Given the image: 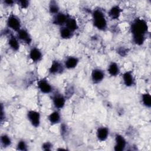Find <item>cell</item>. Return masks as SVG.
<instances>
[{
	"mask_svg": "<svg viewBox=\"0 0 151 151\" xmlns=\"http://www.w3.org/2000/svg\"><path fill=\"white\" fill-rule=\"evenodd\" d=\"M64 68V64L61 63L57 60H54L49 68L48 71L50 74L53 75L61 74L63 72Z\"/></svg>",
	"mask_w": 151,
	"mask_h": 151,
	"instance_id": "obj_7",
	"label": "cell"
},
{
	"mask_svg": "<svg viewBox=\"0 0 151 151\" xmlns=\"http://www.w3.org/2000/svg\"><path fill=\"white\" fill-rule=\"evenodd\" d=\"M9 47L15 51H17L19 49V42L17 37L14 35H11L8 41Z\"/></svg>",
	"mask_w": 151,
	"mask_h": 151,
	"instance_id": "obj_18",
	"label": "cell"
},
{
	"mask_svg": "<svg viewBox=\"0 0 151 151\" xmlns=\"http://www.w3.org/2000/svg\"><path fill=\"white\" fill-rule=\"evenodd\" d=\"M52 100L55 108L57 110H60L62 109L64 107L65 104L66 99L62 94L57 93L52 96Z\"/></svg>",
	"mask_w": 151,
	"mask_h": 151,
	"instance_id": "obj_6",
	"label": "cell"
},
{
	"mask_svg": "<svg viewBox=\"0 0 151 151\" xmlns=\"http://www.w3.org/2000/svg\"><path fill=\"white\" fill-rule=\"evenodd\" d=\"M65 26L73 32H74L78 29V25L77 24L76 19L70 16L66 21Z\"/></svg>",
	"mask_w": 151,
	"mask_h": 151,
	"instance_id": "obj_20",
	"label": "cell"
},
{
	"mask_svg": "<svg viewBox=\"0 0 151 151\" xmlns=\"http://www.w3.org/2000/svg\"><path fill=\"white\" fill-rule=\"evenodd\" d=\"M79 63V59L75 56L68 57L64 63V67L68 70H71L76 68Z\"/></svg>",
	"mask_w": 151,
	"mask_h": 151,
	"instance_id": "obj_14",
	"label": "cell"
},
{
	"mask_svg": "<svg viewBox=\"0 0 151 151\" xmlns=\"http://www.w3.org/2000/svg\"><path fill=\"white\" fill-rule=\"evenodd\" d=\"M142 104L147 108L151 107V96L149 93H145L141 96Z\"/></svg>",
	"mask_w": 151,
	"mask_h": 151,
	"instance_id": "obj_23",
	"label": "cell"
},
{
	"mask_svg": "<svg viewBox=\"0 0 151 151\" xmlns=\"http://www.w3.org/2000/svg\"><path fill=\"white\" fill-rule=\"evenodd\" d=\"M122 79L124 84L128 87H132L135 84V78L132 71H127L123 74Z\"/></svg>",
	"mask_w": 151,
	"mask_h": 151,
	"instance_id": "obj_11",
	"label": "cell"
},
{
	"mask_svg": "<svg viewBox=\"0 0 151 151\" xmlns=\"http://www.w3.org/2000/svg\"><path fill=\"white\" fill-rule=\"evenodd\" d=\"M48 119L51 124H56L61 121V114L58 110H55L48 115Z\"/></svg>",
	"mask_w": 151,
	"mask_h": 151,
	"instance_id": "obj_19",
	"label": "cell"
},
{
	"mask_svg": "<svg viewBox=\"0 0 151 151\" xmlns=\"http://www.w3.org/2000/svg\"><path fill=\"white\" fill-rule=\"evenodd\" d=\"M17 37L19 40L23 41L24 43L28 45H29L31 44V42H32L31 37L29 32L24 28H21L17 32Z\"/></svg>",
	"mask_w": 151,
	"mask_h": 151,
	"instance_id": "obj_10",
	"label": "cell"
},
{
	"mask_svg": "<svg viewBox=\"0 0 151 151\" xmlns=\"http://www.w3.org/2000/svg\"><path fill=\"white\" fill-rule=\"evenodd\" d=\"M117 52H119V54L120 55H121L122 56H124V55H126V54L127 53V50L125 48L122 47H120V48H119Z\"/></svg>",
	"mask_w": 151,
	"mask_h": 151,
	"instance_id": "obj_28",
	"label": "cell"
},
{
	"mask_svg": "<svg viewBox=\"0 0 151 151\" xmlns=\"http://www.w3.org/2000/svg\"><path fill=\"white\" fill-rule=\"evenodd\" d=\"M48 10L51 14L55 15L58 12H60V6L55 1H51L49 3Z\"/></svg>",
	"mask_w": 151,
	"mask_h": 151,
	"instance_id": "obj_22",
	"label": "cell"
},
{
	"mask_svg": "<svg viewBox=\"0 0 151 151\" xmlns=\"http://www.w3.org/2000/svg\"><path fill=\"white\" fill-rule=\"evenodd\" d=\"M17 149L19 150H22V151L27 150L28 147H27V145L26 142L24 140H19L17 145Z\"/></svg>",
	"mask_w": 151,
	"mask_h": 151,
	"instance_id": "obj_25",
	"label": "cell"
},
{
	"mask_svg": "<svg viewBox=\"0 0 151 151\" xmlns=\"http://www.w3.org/2000/svg\"><path fill=\"white\" fill-rule=\"evenodd\" d=\"M68 17H69V15H67L64 12H60L56 15L53 16L52 23L57 25L63 26L65 24L66 21Z\"/></svg>",
	"mask_w": 151,
	"mask_h": 151,
	"instance_id": "obj_12",
	"label": "cell"
},
{
	"mask_svg": "<svg viewBox=\"0 0 151 151\" xmlns=\"http://www.w3.org/2000/svg\"><path fill=\"white\" fill-rule=\"evenodd\" d=\"M52 147V145L50 142H44L42 145V149L44 150H51Z\"/></svg>",
	"mask_w": 151,
	"mask_h": 151,
	"instance_id": "obj_27",
	"label": "cell"
},
{
	"mask_svg": "<svg viewBox=\"0 0 151 151\" xmlns=\"http://www.w3.org/2000/svg\"><path fill=\"white\" fill-rule=\"evenodd\" d=\"M73 35V32L67 28L65 26L61 27L60 29V36L62 39L68 40L71 38Z\"/></svg>",
	"mask_w": 151,
	"mask_h": 151,
	"instance_id": "obj_21",
	"label": "cell"
},
{
	"mask_svg": "<svg viewBox=\"0 0 151 151\" xmlns=\"http://www.w3.org/2000/svg\"><path fill=\"white\" fill-rule=\"evenodd\" d=\"M16 2L21 9H26L29 5V1L27 0H19Z\"/></svg>",
	"mask_w": 151,
	"mask_h": 151,
	"instance_id": "obj_26",
	"label": "cell"
},
{
	"mask_svg": "<svg viewBox=\"0 0 151 151\" xmlns=\"http://www.w3.org/2000/svg\"><path fill=\"white\" fill-rule=\"evenodd\" d=\"M37 87L39 90L44 94H50L53 90L52 85L47 80L44 78L41 79L38 81Z\"/></svg>",
	"mask_w": 151,
	"mask_h": 151,
	"instance_id": "obj_5",
	"label": "cell"
},
{
	"mask_svg": "<svg viewBox=\"0 0 151 151\" xmlns=\"http://www.w3.org/2000/svg\"><path fill=\"white\" fill-rule=\"evenodd\" d=\"M120 67L117 63L113 61L109 64L107 68V71L111 76L116 77L118 76L120 73Z\"/></svg>",
	"mask_w": 151,
	"mask_h": 151,
	"instance_id": "obj_17",
	"label": "cell"
},
{
	"mask_svg": "<svg viewBox=\"0 0 151 151\" xmlns=\"http://www.w3.org/2000/svg\"><path fill=\"white\" fill-rule=\"evenodd\" d=\"M130 29L134 42L138 45L143 44L148 31L147 22L143 19L136 18L132 24Z\"/></svg>",
	"mask_w": 151,
	"mask_h": 151,
	"instance_id": "obj_1",
	"label": "cell"
},
{
	"mask_svg": "<svg viewBox=\"0 0 151 151\" xmlns=\"http://www.w3.org/2000/svg\"><path fill=\"white\" fill-rule=\"evenodd\" d=\"M27 117L33 127L37 128L40 126L41 124V114L39 111L30 110L27 113Z\"/></svg>",
	"mask_w": 151,
	"mask_h": 151,
	"instance_id": "obj_4",
	"label": "cell"
},
{
	"mask_svg": "<svg viewBox=\"0 0 151 151\" xmlns=\"http://www.w3.org/2000/svg\"><path fill=\"white\" fill-rule=\"evenodd\" d=\"M92 16L94 26L100 31H104L107 27V22L104 13L97 8L93 10Z\"/></svg>",
	"mask_w": 151,
	"mask_h": 151,
	"instance_id": "obj_2",
	"label": "cell"
},
{
	"mask_svg": "<svg viewBox=\"0 0 151 151\" xmlns=\"http://www.w3.org/2000/svg\"><path fill=\"white\" fill-rule=\"evenodd\" d=\"M6 25L8 28L17 32L21 29L20 19L14 14H11L8 16L6 19Z\"/></svg>",
	"mask_w": 151,
	"mask_h": 151,
	"instance_id": "obj_3",
	"label": "cell"
},
{
	"mask_svg": "<svg viewBox=\"0 0 151 151\" xmlns=\"http://www.w3.org/2000/svg\"><path fill=\"white\" fill-rule=\"evenodd\" d=\"M126 146V140L124 137L120 134H116L115 136V145L114 149L116 151H122Z\"/></svg>",
	"mask_w": 151,
	"mask_h": 151,
	"instance_id": "obj_9",
	"label": "cell"
},
{
	"mask_svg": "<svg viewBox=\"0 0 151 151\" xmlns=\"http://www.w3.org/2000/svg\"><path fill=\"white\" fill-rule=\"evenodd\" d=\"M4 4H5V5L11 6L14 5V4L15 3V2L12 0H5V1H4Z\"/></svg>",
	"mask_w": 151,
	"mask_h": 151,
	"instance_id": "obj_29",
	"label": "cell"
},
{
	"mask_svg": "<svg viewBox=\"0 0 151 151\" xmlns=\"http://www.w3.org/2000/svg\"><path fill=\"white\" fill-rule=\"evenodd\" d=\"M105 77V73L100 68H94L91 73V78L94 83H99L101 82Z\"/></svg>",
	"mask_w": 151,
	"mask_h": 151,
	"instance_id": "obj_8",
	"label": "cell"
},
{
	"mask_svg": "<svg viewBox=\"0 0 151 151\" xmlns=\"http://www.w3.org/2000/svg\"><path fill=\"white\" fill-rule=\"evenodd\" d=\"M122 10L119 5H115L112 6L108 12L109 16L112 19H118L120 16Z\"/></svg>",
	"mask_w": 151,
	"mask_h": 151,
	"instance_id": "obj_16",
	"label": "cell"
},
{
	"mask_svg": "<svg viewBox=\"0 0 151 151\" xmlns=\"http://www.w3.org/2000/svg\"><path fill=\"white\" fill-rule=\"evenodd\" d=\"M109 135V130L107 127L101 126L97 129L96 136L99 140L104 142L107 140Z\"/></svg>",
	"mask_w": 151,
	"mask_h": 151,
	"instance_id": "obj_15",
	"label": "cell"
},
{
	"mask_svg": "<svg viewBox=\"0 0 151 151\" xmlns=\"http://www.w3.org/2000/svg\"><path fill=\"white\" fill-rule=\"evenodd\" d=\"M0 142L1 145L5 147H9L12 144V140L11 137L6 134H3L1 136Z\"/></svg>",
	"mask_w": 151,
	"mask_h": 151,
	"instance_id": "obj_24",
	"label": "cell"
},
{
	"mask_svg": "<svg viewBox=\"0 0 151 151\" xmlns=\"http://www.w3.org/2000/svg\"><path fill=\"white\" fill-rule=\"evenodd\" d=\"M29 57L34 63H38L42 58V53L37 47H32L29 52Z\"/></svg>",
	"mask_w": 151,
	"mask_h": 151,
	"instance_id": "obj_13",
	"label": "cell"
}]
</instances>
